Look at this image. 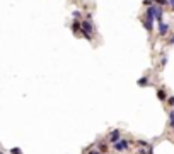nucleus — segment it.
Instances as JSON below:
<instances>
[{
  "instance_id": "1",
  "label": "nucleus",
  "mask_w": 174,
  "mask_h": 154,
  "mask_svg": "<svg viewBox=\"0 0 174 154\" xmlns=\"http://www.w3.org/2000/svg\"><path fill=\"white\" fill-rule=\"evenodd\" d=\"M128 149V142L126 141H116L115 142V151L121 153V151H126Z\"/></svg>"
},
{
  "instance_id": "2",
  "label": "nucleus",
  "mask_w": 174,
  "mask_h": 154,
  "mask_svg": "<svg viewBox=\"0 0 174 154\" xmlns=\"http://www.w3.org/2000/svg\"><path fill=\"white\" fill-rule=\"evenodd\" d=\"M167 31H169V26L166 24V22H162V21H159V34H167Z\"/></svg>"
},
{
  "instance_id": "3",
  "label": "nucleus",
  "mask_w": 174,
  "mask_h": 154,
  "mask_svg": "<svg viewBox=\"0 0 174 154\" xmlns=\"http://www.w3.org/2000/svg\"><path fill=\"white\" fill-rule=\"evenodd\" d=\"M154 19L162 21V9L161 7H154Z\"/></svg>"
},
{
  "instance_id": "4",
  "label": "nucleus",
  "mask_w": 174,
  "mask_h": 154,
  "mask_svg": "<svg viewBox=\"0 0 174 154\" xmlns=\"http://www.w3.org/2000/svg\"><path fill=\"white\" fill-rule=\"evenodd\" d=\"M120 137H121V133H120V130H115V132H111V135H109V139H111V142H116V141H120Z\"/></svg>"
},
{
  "instance_id": "5",
  "label": "nucleus",
  "mask_w": 174,
  "mask_h": 154,
  "mask_svg": "<svg viewBox=\"0 0 174 154\" xmlns=\"http://www.w3.org/2000/svg\"><path fill=\"white\" fill-rule=\"evenodd\" d=\"M72 31H74L75 34L80 33V22H79V21H74V22H72Z\"/></svg>"
},
{
  "instance_id": "6",
  "label": "nucleus",
  "mask_w": 174,
  "mask_h": 154,
  "mask_svg": "<svg viewBox=\"0 0 174 154\" xmlns=\"http://www.w3.org/2000/svg\"><path fill=\"white\" fill-rule=\"evenodd\" d=\"M157 98H159L161 101H164L166 98H167V96H166V91H162V89H159V91H157Z\"/></svg>"
},
{
  "instance_id": "7",
  "label": "nucleus",
  "mask_w": 174,
  "mask_h": 154,
  "mask_svg": "<svg viewBox=\"0 0 174 154\" xmlns=\"http://www.w3.org/2000/svg\"><path fill=\"white\" fill-rule=\"evenodd\" d=\"M147 84H149L147 77H142V79H138V86H142V87H144V86H147Z\"/></svg>"
},
{
  "instance_id": "8",
  "label": "nucleus",
  "mask_w": 174,
  "mask_h": 154,
  "mask_svg": "<svg viewBox=\"0 0 174 154\" xmlns=\"http://www.w3.org/2000/svg\"><path fill=\"white\" fill-rule=\"evenodd\" d=\"M169 125H171V127H174V111L169 113Z\"/></svg>"
},
{
  "instance_id": "9",
  "label": "nucleus",
  "mask_w": 174,
  "mask_h": 154,
  "mask_svg": "<svg viewBox=\"0 0 174 154\" xmlns=\"http://www.w3.org/2000/svg\"><path fill=\"white\" fill-rule=\"evenodd\" d=\"M80 17V12L79 10H74V19H79Z\"/></svg>"
},
{
  "instance_id": "10",
  "label": "nucleus",
  "mask_w": 174,
  "mask_h": 154,
  "mask_svg": "<svg viewBox=\"0 0 174 154\" xmlns=\"http://www.w3.org/2000/svg\"><path fill=\"white\" fill-rule=\"evenodd\" d=\"M10 153H12V154H21V149H17V147H14V149H12Z\"/></svg>"
},
{
  "instance_id": "11",
  "label": "nucleus",
  "mask_w": 174,
  "mask_h": 154,
  "mask_svg": "<svg viewBox=\"0 0 174 154\" xmlns=\"http://www.w3.org/2000/svg\"><path fill=\"white\" fill-rule=\"evenodd\" d=\"M155 2H157L159 5H166V4H167V0H155Z\"/></svg>"
},
{
  "instance_id": "12",
  "label": "nucleus",
  "mask_w": 174,
  "mask_h": 154,
  "mask_svg": "<svg viewBox=\"0 0 174 154\" xmlns=\"http://www.w3.org/2000/svg\"><path fill=\"white\" fill-rule=\"evenodd\" d=\"M108 147H106V144H101V153H104Z\"/></svg>"
},
{
  "instance_id": "13",
  "label": "nucleus",
  "mask_w": 174,
  "mask_h": 154,
  "mask_svg": "<svg viewBox=\"0 0 174 154\" xmlns=\"http://www.w3.org/2000/svg\"><path fill=\"white\" fill-rule=\"evenodd\" d=\"M167 4H171V7L174 9V0H167Z\"/></svg>"
},
{
  "instance_id": "14",
  "label": "nucleus",
  "mask_w": 174,
  "mask_h": 154,
  "mask_svg": "<svg viewBox=\"0 0 174 154\" xmlns=\"http://www.w3.org/2000/svg\"><path fill=\"white\" fill-rule=\"evenodd\" d=\"M169 103H171V104L174 106V98H169Z\"/></svg>"
},
{
  "instance_id": "15",
  "label": "nucleus",
  "mask_w": 174,
  "mask_h": 154,
  "mask_svg": "<svg viewBox=\"0 0 174 154\" xmlns=\"http://www.w3.org/2000/svg\"><path fill=\"white\" fill-rule=\"evenodd\" d=\"M171 45H174V36H173V38H171Z\"/></svg>"
},
{
  "instance_id": "16",
  "label": "nucleus",
  "mask_w": 174,
  "mask_h": 154,
  "mask_svg": "<svg viewBox=\"0 0 174 154\" xmlns=\"http://www.w3.org/2000/svg\"><path fill=\"white\" fill-rule=\"evenodd\" d=\"M89 154H99V153H97V151H92V153H89Z\"/></svg>"
}]
</instances>
